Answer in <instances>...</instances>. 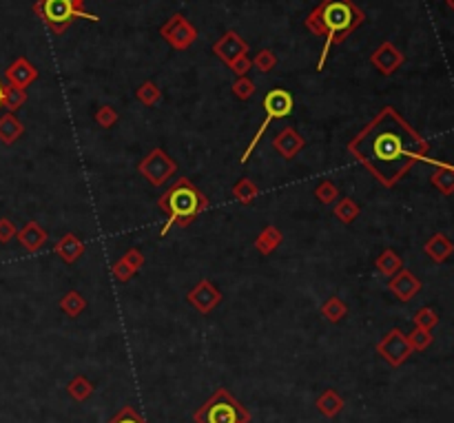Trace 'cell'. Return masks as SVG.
Instances as JSON below:
<instances>
[{"mask_svg":"<svg viewBox=\"0 0 454 423\" xmlns=\"http://www.w3.org/2000/svg\"><path fill=\"white\" fill-rule=\"evenodd\" d=\"M421 286H423L421 279L412 271H408V268H401L399 273L392 275L390 281H388V291L395 295L399 301H410L421 291Z\"/></svg>","mask_w":454,"mask_h":423,"instance_id":"cell-13","label":"cell"},{"mask_svg":"<svg viewBox=\"0 0 454 423\" xmlns=\"http://www.w3.org/2000/svg\"><path fill=\"white\" fill-rule=\"evenodd\" d=\"M231 89H233V93H235V98H237V100H251V98L255 95V91H257L255 83H253V80H251L249 75L237 78Z\"/></svg>","mask_w":454,"mask_h":423,"instance_id":"cell-35","label":"cell"},{"mask_svg":"<svg viewBox=\"0 0 454 423\" xmlns=\"http://www.w3.org/2000/svg\"><path fill=\"white\" fill-rule=\"evenodd\" d=\"M333 213L339 221H344V224H353V221L359 217L361 209L353 197H339L333 207Z\"/></svg>","mask_w":454,"mask_h":423,"instance_id":"cell-26","label":"cell"},{"mask_svg":"<svg viewBox=\"0 0 454 423\" xmlns=\"http://www.w3.org/2000/svg\"><path fill=\"white\" fill-rule=\"evenodd\" d=\"M158 207L162 213H167V221L160 231V235H169L173 226H191L193 221L209 209V197H206L189 177H180L173 187H169L160 197Z\"/></svg>","mask_w":454,"mask_h":423,"instance_id":"cell-3","label":"cell"},{"mask_svg":"<svg viewBox=\"0 0 454 423\" xmlns=\"http://www.w3.org/2000/svg\"><path fill=\"white\" fill-rule=\"evenodd\" d=\"M25 133V125L16 118V113H5L0 115V142L3 145H14L18 142Z\"/></svg>","mask_w":454,"mask_h":423,"instance_id":"cell-21","label":"cell"},{"mask_svg":"<svg viewBox=\"0 0 454 423\" xmlns=\"http://www.w3.org/2000/svg\"><path fill=\"white\" fill-rule=\"evenodd\" d=\"M377 352L381 359H386L392 368L403 366L410 359V355L415 352L408 341V335H403L399 328H392L386 333V337H381V341L377 344Z\"/></svg>","mask_w":454,"mask_h":423,"instance_id":"cell-9","label":"cell"},{"mask_svg":"<svg viewBox=\"0 0 454 423\" xmlns=\"http://www.w3.org/2000/svg\"><path fill=\"white\" fill-rule=\"evenodd\" d=\"M27 103V91L14 87V85H5V109L9 113H16L18 109H23V105Z\"/></svg>","mask_w":454,"mask_h":423,"instance_id":"cell-31","label":"cell"},{"mask_svg":"<svg viewBox=\"0 0 454 423\" xmlns=\"http://www.w3.org/2000/svg\"><path fill=\"white\" fill-rule=\"evenodd\" d=\"M273 149L284 157V160H295L297 153L306 149V140L301 133H297L293 127H284L275 137H273Z\"/></svg>","mask_w":454,"mask_h":423,"instance_id":"cell-14","label":"cell"},{"mask_svg":"<svg viewBox=\"0 0 454 423\" xmlns=\"http://www.w3.org/2000/svg\"><path fill=\"white\" fill-rule=\"evenodd\" d=\"M282 241H284L282 231H279L277 226H273V224H268V226H264L262 233L257 235V239H255V249H257L259 255H271V253H275V251L279 249Z\"/></svg>","mask_w":454,"mask_h":423,"instance_id":"cell-22","label":"cell"},{"mask_svg":"<svg viewBox=\"0 0 454 423\" xmlns=\"http://www.w3.org/2000/svg\"><path fill=\"white\" fill-rule=\"evenodd\" d=\"M251 63H253V67H255L257 71L268 73V71L275 69V65H277V56H275L271 49H259V51L255 53V58H251Z\"/></svg>","mask_w":454,"mask_h":423,"instance_id":"cell-33","label":"cell"},{"mask_svg":"<svg viewBox=\"0 0 454 423\" xmlns=\"http://www.w3.org/2000/svg\"><path fill=\"white\" fill-rule=\"evenodd\" d=\"M16 237L20 241V246H23L25 251H29V253H38L40 249L47 244V231L33 219L27 221V224L16 233Z\"/></svg>","mask_w":454,"mask_h":423,"instance_id":"cell-17","label":"cell"},{"mask_svg":"<svg viewBox=\"0 0 454 423\" xmlns=\"http://www.w3.org/2000/svg\"><path fill=\"white\" fill-rule=\"evenodd\" d=\"M432 339H435V337H432V330L417 328V326H415V330L408 335V341H410L412 350H419V352L432 346Z\"/></svg>","mask_w":454,"mask_h":423,"instance_id":"cell-34","label":"cell"},{"mask_svg":"<svg viewBox=\"0 0 454 423\" xmlns=\"http://www.w3.org/2000/svg\"><path fill=\"white\" fill-rule=\"evenodd\" d=\"M138 171L151 187H164L177 173V162L162 147H155L140 160Z\"/></svg>","mask_w":454,"mask_h":423,"instance_id":"cell-7","label":"cell"},{"mask_svg":"<svg viewBox=\"0 0 454 423\" xmlns=\"http://www.w3.org/2000/svg\"><path fill=\"white\" fill-rule=\"evenodd\" d=\"M315 197L319 199L321 204L330 207V204H335L339 199V189H337V184L333 182V179H321V182L317 184V189H315Z\"/></svg>","mask_w":454,"mask_h":423,"instance_id":"cell-32","label":"cell"},{"mask_svg":"<svg viewBox=\"0 0 454 423\" xmlns=\"http://www.w3.org/2000/svg\"><path fill=\"white\" fill-rule=\"evenodd\" d=\"M375 266H377V271L383 275V277H392L395 273H399L401 268H403V259L392 251V249H386V251H381L379 253V257L375 259Z\"/></svg>","mask_w":454,"mask_h":423,"instance_id":"cell-25","label":"cell"},{"mask_svg":"<svg viewBox=\"0 0 454 423\" xmlns=\"http://www.w3.org/2000/svg\"><path fill=\"white\" fill-rule=\"evenodd\" d=\"M430 145L395 107H383L348 142V153L386 189L399 184L417 162H425Z\"/></svg>","mask_w":454,"mask_h":423,"instance_id":"cell-1","label":"cell"},{"mask_svg":"<svg viewBox=\"0 0 454 423\" xmlns=\"http://www.w3.org/2000/svg\"><path fill=\"white\" fill-rule=\"evenodd\" d=\"M406 63V56L390 43V40H386V43H381L373 56H370V65H373L379 73L383 75H392L401 65Z\"/></svg>","mask_w":454,"mask_h":423,"instance_id":"cell-12","label":"cell"},{"mask_svg":"<svg viewBox=\"0 0 454 423\" xmlns=\"http://www.w3.org/2000/svg\"><path fill=\"white\" fill-rule=\"evenodd\" d=\"M348 315V306L344 304L341 297H328L321 304V317L330 324H339V321Z\"/></svg>","mask_w":454,"mask_h":423,"instance_id":"cell-27","label":"cell"},{"mask_svg":"<svg viewBox=\"0 0 454 423\" xmlns=\"http://www.w3.org/2000/svg\"><path fill=\"white\" fill-rule=\"evenodd\" d=\"M445 5H448V7H450L452 11H454V0H445Z\"/></svg>","mask_w":454,"mask_h":423,"instance_id":"cell-42","label":"cell"},{"mask_svg":"<svg viewBox=\"0 0 454 423\" xmlns=\"http://www.w3.org/2000/svg\"><path fill=\"white\" fill-rule=\"evenodd\" d=\"M38 69L29 63V60L25 56L16 58L14 63L7 67L5 71V78H7V85H14V87H20V89H27L31 83H36L38 80Z\"/></svg>","mask_w":454,"mask_h":423,"instance_id":"cell-15","label":"cell"},{"mask_svg":"<svg viewBox=\"0 0 454 423\" xmlns=\"http://www.w3.org/2000/svg\"><path fill=\"white\" fill-rule=\"evenodd\" d=\"M85 308H87V299L78 291H69L67 295H63V299H60V310L71 319H76Z\"/></svg>","mask_w":454,"mask_h":423,"instance_id":"cell-29","label":"cell"},{"mask_svg":"<svg viewBox=\"0 0 454 423\" xmlns=\"http://www.w3.org/2000/svg\"><path fill=\"white\" fill-rule=\"evenodd\" d=\"M425 255L432 259V261H437V264H443V261L454 253V241L445 235V233H435L428 241H425V246H423Z\"/></svg>","mask_w":454,"mask_h":423,"instance_id":"cell-18","label":"cell"},{"mask_svg":"<svg viewBox=\"0 0 454 423\" xmlns=\"http://www.w3.org/2000/svg\"><path fill=\"white\" fill-rule=\"evenodd\" d=\"M187 301H189V304L197 313L209 315V313H213L222 304V293L217 291V286L213 284V281L202 279V281H197V284L189 291Z\"/></svg>","mask_w":454,"mask_h":423,"instance_id":"cell-10","label":"cell"},{"mask_svg":"<svg viewBox=\"0 0 454 423\" xmlns=\"http://www.w3.org/2000/svg\"><path fill=\"white\" fill-rule=\"evenodd\" d=\"M93 120H96L98 127H102V129H111V127L118 122V111H115L113 107L105 105V107H100V109L96 111Z\"/></svg>","mask_w":454,"mask_h":423,"instance_id":"cell-37","label":"cell"},{"mask_svg":"<svg viewBox=\"0 0 454 423\" xmlns=\"http://www.w3.org/2000/svg\"><path fill=\"white\" fill-rule=\"evenodd\" d=\"M18 229L9 217H0V244H9V241L16 237Z\"/></svg>","mask_w":454,"mask_h":423,"instance_id":"cell-39","label":"cell"},{"mask_svg":"<svg viewBox=\"0 0 454 423\" xmlns=\"http://www.w3.org/2000/svg\"><path fill=\"white\" fill-rule=\"evenodd\" d=\"M160 36L164 38V43L173 47L175 51H184L197 40V29L182 14H173L167 23L160 27Z\"/></svg>","mask_w":454,"mask_h":423,"instance_id":"cell-8","label":"cell"},{"mask_svg":"<svg viewBox=\"0 0 454 423\" xmlns=\"http://www.w3.org/2000/svg\"><path fill=\"white\" fill-rule=\"evenodd\" d=\"M53 253L65 261V264H73V261L85 253V244L78 239L76 233H67L63 235L58 241H56V246H53Z\"/></svg>","mask_w":454,"mask_h":423,"instance_id":"cell-19","label":"cell"},{"mask_svg":"<svg viewBox=\"0 0 454 423\" xmlns=\"http://www.w3.org/2000/svg\"><path fill=\"white\" fill-rule=\"evenodd\" d=\"M144 255L138 251V249H129L125 255H122L115 264L111 266V275L115 281H120V284H125V281H129L142 266H144Z\"/></svg>","mask_w":454,"mask_h":423,"instance_id":"cell-16","label":"cell"},{"mask_svg":"<svg viewBox=\"0 0 454 423\" xmlns=\"http://www.w3.org/2000/svg\"><path fill=\"white\" fill-rule=\"evenodd\" d=\"M293 107H295V100H293V93L291 91H286V89H271L266 95H264V103H262V109H264V120H262V125L257 127L253 140L249 142V147L244 149L242 157H239V164H246L251 160L253 151L257 149L259 145V140L262 135L268 131V127H271L273 120H282V118H288L293 113Z\"/></svg>","mask_w":454,"mask_h":423,"instance_id":"cell-6","label":"cell"},{"mask_svg":"<svg viewBox=\"0 0 454 423\" xmlns=\"http://www.w3.org/2000/svg\"><path fill=\"white\" fill-rule=\"evenodd\" d=\"M437 171L432 173L430 182L439 193L443 195H452L454 193V164L450 162H441V167H435Z\"/></svg>","mask_w":454,"mask_h":423,"instance_id":"cell-23","label":"cell"},{"mask_svg":"<svg viewBox=\"0 0 454 423\" xmlns=\"http://www.w3.org/2000/svg\"><path fill=\"white\" fill-rule=\"evenodd\" d=\"M231 195L237 199L239 204L251 207V204L255 202V199H257V195H259V187L253 182L251 177H242V179H237V182L233 184Z\"/></svg>","mask_w":454,"mask_h":423,"instance_id":"cell-24","label":"cell"},{"mask_svg":"<svg viewBox=\"0 0 454 423\" xmlns=\"http://www.w3.org/2000/svg\"><path fill=\"white\" fill-rule=\"evenodd\" d=\"M213 53L222 60V63L229 67L235 58L239 56H249V43L233 29L229 31H224L217 40H215V45H213Z\"/></svg>","mask_w":454,"mask_h":423,"instance_id":"cell-11","label":"cell"},{"mask_svg":"<svg viewBox=\"0 0 454 423\" xmlns=\"http://www.w3.org/2000/svg\"><path fill=\"white\" fill-rule=\"evenodd\" d=\"M33 11L58 36L65 33L76 20H89V23L100 20L96 14L87 11L85 0H36Z\"/></svg>","mask_w":454,"mask_h":423,"instance_id":"cell-4","label":"cell"},{"mask_svg":"<svg viewBox=\"0 0 454 423\" xmlns=\"http://www.w3.org/2000/svg\"><path fill=\"white\" fill-rule=\"evenodd\" d=\"M107 423H147V419H144L133 406H125L118 414H113Z\"/></svg>","mask_w":454,"mask_h":423,"instance_id":"cell-38","label":"cell"},{"mask_svg":"<svg viewBox=\"0 0 454 423\" xmlns=\"http://www.w3.org/2000/svg\"><path fill=\"white\" fill-rule=\"evenodd\" d=\"M315 406H317V410H319L324 417L333 419V417H337V414L344 410L346 401H344V397H341L337 390L326 388V390H324V392L315 399Z\"/></svg>","mask_w":454,"mask_h":423,"instance_id":"cell-20","label":"cell"},{"mask_svg":"<svg viewBox=\"0 0 454 423\" xmlns=\"http://www.w3.org/2000/svg\"><path fill=\"white\" fill-rule=\"evenodd\" d=\"M135 98H138V103H142L144 107H155L162 100V91H160V87L155 83L147 80V83H142L135 89Z\"/></svg>","mask_w":454,"mask_h":423,"instance_id":"cell-30","label":"cell"},{"mask_svg":"<svg viewBox=\"0 0 454 423\" xmlns=\"http://www.w3.org/2000/svg\"><path fill=\"white\" fill-rule=\"evenodd\" d=\"M5 107V85L0 83V109Z\"/></svg>","mask_w":454,"mask_h":423,"instance_id":"cell-41","label":"cell"},{"mask_svg":"<svg viewBox=\"0 0 454 423\" xmlns=\"http://www.w3.org/2000/svg\"><path fill=\"white\" fill-rule=\"evenodd\" d=\"M67 392L71 395V399L76 401H87L91 399V395L96 392V386L85 377V375H76L69 384H67Z\"/></svg>","mask_w":454,"mask_h":423,"instance_id":"cell-28","label":"cell"},{"mask_svg":"<svg viewBox=\"0 0 454 423\" xmlns=\"http://www.w3.org/2000/svg\"><path fill=\"white\" fill-rule=\"evenodd\" d=\"M366 20V14L353 0H321V3L306 16V29L324 38V49L317 63V71L324 69L326 58L335 45L355 33Z\"/></svg>","mask_w":454,"mask_h":423,"instance_id":"cell-2","label":"cell"},{"mask_svg":"<svg viewBox=\"0 0 454 423\" xmlns=\"http://www.w3.org/2000/svg\"><path fill=\"white\" fill-rule=\"evenodd\" d=\"M251 67H253V63H251V58L249 56H239V58H235L233 63L229 65V69L237 75V78H242V75H246L251 71Z\"/></svg>","mask_w":454,"mask_h":423,"instance_id":"cell-40","label":"cell"},{"mask_svg":"<svg viewBox=\"0 0 454 423\" xmlns=\"http://www.w3.org/2000/svg\"><path fill=\"white\" fill-rule=\"evenodd\" d=\"M439 324V315L432 310L430 306H423L415 313V326L417 328H425V330H432Z\"/></svg>","mask_w":454,"mask_h":423,"instance_id":"cell-36","label":"cell"},{"mask_svg":"<svg viewBox=\"0 0 454 423\" xmlns=\"http://www.w3.org/2000/svg\"><path fill=\"white\" fill-rule=\"evenodd\" d=\"M195 423H251V412L233 397L231 390L217 388L209 401L195 410Z\"/></svg>","mask_w":454,"mask_h":423,"instance_id":"cell-5","label":"cell"}]
</instances>
